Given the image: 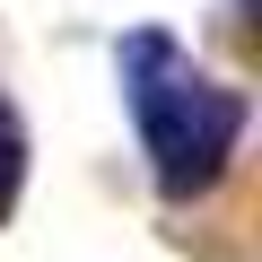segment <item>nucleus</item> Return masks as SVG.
<instances>
[{
  "label": "nucleus",
  "mask_w": 262,
  "mask_h": 262,
  "mask_svg": "<svg viewBox=\"0 0 262 262\" xmlns=\"http://www.w3.org/2000/svg\"><path fill=\"white\" fill-rule=\"evenodd\" d=\"M114 79H122V105L140 122V149H149V175L166 201H201L236 140H245V96L227 79H210L166 27H140L114 44Z\"/></svg>",
  "instance_id": "obj_1"
},
{
  "label": "nucleus",
  "mask_w": 262,
  "mask_h": 262,
  "mask_svg": "<svg viewBox=\"0 0 262 262\" xmlns=\"http://www.w3.org/2000/svg\"><path fill=\"white\" fill-rule=\"evenodd\" d=\"M18 192H27V122L18 105H0V219L18 210Z\"/></svg>",
  "instance_id": "obj_2"
}]
</instances>
